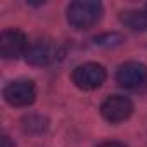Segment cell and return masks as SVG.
Listing matches in <instances>:
<instances>
[{
  "label": "cell",
  "mask_w": 147,
  "mask_h": 147,
  "mask_svg": "<svg viewBox=\"0 0 147 147\" xmlns=\"http://www.w3.org/2000/svg\"><path fill=\"white\" fill-rule=\"evenodd\" d=\"M104 7L97 0H75L67 7V23L75 30H88L102 18Z\"/></svg>",
  "instance_id": "1"
},
{
  "label": "cell",
  "mask_w": 147,
  "mask_h": 147,
  "mask_svg": "<svg viewBox=\"0 0 147 147\" xmlns=\"http://www.w3.org/2000/svg\"><path fill=\"white\" fill-rule=\"evenodd\" d=\"M71 78H73V83L82 90H95L106 82L107 73L102 64L85 62V64H80L78 67H75Z\"/></svg>",
  "instance_id": "2"
},
{
  "label": "cell",
  "mask_w": 147,
  "mask_h": 147,
  "mask_svg": "<svg viewBox=\"0 0 147 147\" xmlns=\"http://www.w3.org/2000/svg\"><path fill=\"white\" fill-rule=\"evenodd\" d=\"M4 99L7 104L14 107H26L35 102L36 99V88L35 83L30 80H16L11 82L4 88Z\"/></svg>",
  "instance_id": "3"
},
{
  "label": "cell",
  "mask_w": 147,
  "mask_h": 147,
  "mask_svg": "<svg viewBox=\"0 0 147 147\" xmlns=\"http://www.w3.org/2000/svg\"><path fill=\"white\" fill-rule=\"evenodd\" d=\"M131 113H133V104L125 95H109L100 106V114L109 123L126 121L131 116Z\"/></svg>",
  "instance_id": "4"
},
{
  "label": "cell",
  "mask_w": 147,
  "mask_h": 147,
  "mask_svg": "<svg viewBox=\"0 0 147 147\" xmlns=\"http://www.w3.org/2000/svg\"><path fill=\"white\" fill-rule=\"evenodd\" d=\"M28 38L19 30H5L0 35V55L4 59H18L28 50Z\"/></svg>",
  "instance_id": "5"
},
{
  "label": "cell",
  "mask_w": 147,
  "mask_h": 147,
  "mask_svg": "<svg viewBox=\"0 0 147 147\" xmlns=\"http://www.w3.org/2000/svg\"><path fill=\"white\" fill-rule=\"evenodd\" d=\"M147 80V66L137 61L121 64L116 71V82L125 88H137Z\"/></svg>",
  "instance_id": "6"
},
{
  "label": "cell",
  "mask_w": 147,
  "mask_h": 147,
  "mask_svg": "<svg viewBox=\"0 0 147 147\" xmlns=\"http://www.w3.org/2000/svg\"><path fill=\"white\" fill-rule=\"evenodd\" d=\"M24 57L33 66H47L55 59V50H54V45L50 42L36 40L28 47Z\"/></svg>",
  "instance_id": "7"
},
{
  "label": "cell",
  "mask_w": 147,
  "mask_h": 147,
  "mask_svg": "<svg viewBox=\"0 0 147 147\" xmlns=\"http://www.w3.org/2000/svg\"><path fill=\"white\" fill-rule=\"evenodd\" d=\"M121 21L133 31H147V12L145 11H125Z\"/></svg>",
  "instance_id": "8"
},
{
  "label": "cell",
  "mask_w": 147,
  "mask_h": 147,
  "mask_svg": "<svg viewBox=\"0 0 147 147\" xmlns=\"http://www.w3.org/2000/svg\"><path fill=\"white\" fill-rule=\"evenodd\" d=\"M23 128H24V131H30V133L45 131V128H47V119L42 118V116H28V118L23 119Z\"/></svg>",
  "instance_id": "9"
},
{
  "label": "cell",
  "mask_w": 147,
  "mask_h": 147,
  "mask_svg": "<svg viewBox=\"0 0 147 147\" xmlns=\"http://www.w3.org/2000/svg\"><path fill=\"white\" fill-rule=\"evenodd\" d=\"M121 42H123V36L119 33H104L95 36V43L102 47H114V45H119Z\"/></svg>",
  "instance_id": "10"
},
{
  "label": "cell",
  "mask_w": 147,
  "mask_h": 147,
  "mask_svg": "<svg viewBox=\"0 0 147 147\" xmlns=\"http://www.w3.org/2000/svg\"><path fill=\"white\" fill-rule=\"evenodd\" d=\"M97 147H126L123 142H116V140H109V142H102Z\"/></svg>",
  "instance_id": "11"
},
{
  "label": "cell",
  "mask_w": 147,
  "mask_h": 147,
  "mask_svg": "<svg viewBox=\"0 0 147 147\" xmlns=\"http://www.w3.org/2000/svg\"><path fill=\"white\" fill-rule=\"evenodd\" d=\"M2 147H14V144L11 142V138H9L7 135L2 137Z\"/></svg>",
  "instance_id": "12"
},
{
  "label": "cell",
  "mask_w": 147,
  "mask_h": 147,
  "mask_svg": "<svg viewBox=\"0 0 147 147\" xmlns=\"http://www.w3.org/2000/svg\"><path fill=\"white\" fill-rule=\"evenodd\" d=\"M145 12H147V5H145Z\"/></svg>",
  "instance_id": "13"
}]
</instances>
